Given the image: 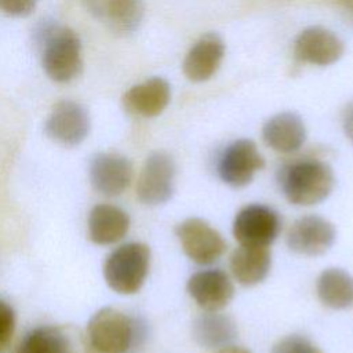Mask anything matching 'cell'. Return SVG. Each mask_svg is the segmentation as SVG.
<instances>
[{
	"instance_id": "14",
	"label": "cell",
	"mask_w": 353,
	"mask_h": 353,
	"mask_svg": "<svg viewBox=\"0 0 353 353\" xmlns=\"http://www.w3.org/2000/svg\"><path fill=\"white\" fill-rule=\"evenodd\" d=\"M190 298L205 312H219L229 305L234 287L221 269H204L193 273L186 284Z\"/></svg>"
},
{
	"instance_id": "6",
	"label": "cell",
	"mask_w": 353,
	"mask_h": 353,
	"mask_svg": "<svg viewBox=\"0 0 353 353\" xmlns=\"http://www.w3.org/2000/svg\"><path fill=\"white\" fill-rule=\"evenodd\" d=\"M175 234L186 256L197 265L216 262L226 250L222 234L201 218H188L176 225Z\"/></svg>"
},
{
	"instance_id": "21",
	"label": "cell",
	"mask_w": 353,
	"mask_h": 353,
	"mask_svg": "<svg viewBox=\"0 0 353 353\" xmlns=\"http://www.w3.org/2000/svg\"><path fill=\"white\" fill-rule=\"evenodd\" d=\"M316 292L323 305L331 309L353 306V276L339 268L323 270L316 283Z\"/></svg>"
},
{
	"instance_id": "9",
	"label": "cell",
	"mask_w": 353,
	"mask_h": 353,
	"mask_svg": "<svg viewBox=\"0 0 353 353\" xmlns=\"http://www.w3.org/2000/svg\"><path fill=\"white\" fill-rule=\"evenodd\" d=\"M44 131L50 139L63 146L81 143L90 132V116L79 102L63 99L54 105L50 112Z\"/></svg>"
},
{
	"instance_id": "18",
	"label": "cell",
	"mask_w": 353,
	"mask_h": 353,
	"mask_svg": "<svg viewBox=\"0 0 353 353\" xmlns=\"http://www.w3.org/2000/svg\"><path fill=\"white\" fill-rule=\"evenodd\" d=\"M88 237L92 243L108 245L120 241L130 229L128 214L113 204H97L87 219Z\"/></svg>"
},
{
	"instance_id": "29",
	"label": "cell",
	"mask_w": 353,
	"mask_h": 353,
	"mask_svg": "<svg viewBox=\"0 0 353 353\" xmlns=\"http://www.w3.org/2000/svg\"><path fill=\"white\" fill-rule=\"evenodd\" d=\"M334 1L341 7H343L345 10H349L350 12H353V0H334Z\"/></svg>"
},
{
	"instance_id": "12",
	"label": "cell",
	"mask_w": 353,
	"mask_h": 353,
	"mask_svg": "<svg viewBox=\"0 0 353 353\" xmlns=\"http://www.w3.org/2000/svg\"><path fill=\"white\" fill-rule=\"evenodd\" d=\"M90 181L94 189L103 196L121 194L132 181V163L120 153L101 152L90 161Z\"/></svg>"
},
{
	"instance_id": "20",
	"label": "cell",
	"mask_w": 353,
	"mask_h": 353,
	"mask_svg": "<svg viewBox=\"0 0 353 353\" xmlns=\"http://www.w3.org/2000/svg\"><path fill=\"white\" fill-rule=\"evenodd\" d=\"M194 341L207 349H221L237 336V325L234 320L223 313L207 312L197 316L193 321Z\"/></svg>"
},
{
	"instance_id": "2",
	"label": "cell",
	"mask_w": 353,
	"mask_h": 353,
	"mask_svg": "<svg viewBox=\"0 0 353 353\" xmlns=\"http://www.w3.org/2000/svg\"><path fill=\"white\" fill-rule=\"evenodd\" d=\"M277 183L291 204L314 205L331 194L335 176L328 163L317 157H301L279 168Z\"/></svg>"
},
{
	"instance_id": "7",
	"label": "cell",
	"mask_w": 353,
	"mask_h": 353,
	"mask_svg": "<svg viewBox=\"0 0 353 353\" xmlns=\"http://www.w3.org/2000/svg\"><path fill=\"white\" fill-rule=\"evenodd\" d=\"M265 167V160L254 141L241 138L229 143L219 154L216 171L229 186H247L258 171Z\"/></svg>"
},
{
	"instance_id": "4",
	"label": "cell",
	"mask_w": 353,
	"mask_h": 353,
	"mask_svg": "<svg viewBox=\"0 0 353 353\" xmlns=\"http://www.w3.org/2000/svg\"><path fill=\"white\" fill-rule=\"evenodd\" d=\"M149 265L150 248L146 244L125 243L108 255L103 277L113 291L131 295L142 288L149 273Z\"/></svg>"
},
{
	"instance_id": "19",
	"label": "cell",
	"mask_w": 353,
	"mask_h": 353,
	"mask_svg": "<svg viewBox=\"0 0 353 353\" xmlns=\"http://www.w3.org/2000/svg\"><path fill=\"white\" fill-rule=\"evenodd\" d=\"M272 255L268 247L240 245L230 256V270L236 281L251 287L262 283L270 270Z\"/></svg>"
},
{
	"instance_id": "26",
	"label": "cell",
	"mask_w": 353,
	"mask_h": 353,
	"mask_svg": "<svg viewBox=\"0 0 353 353\" xmlns=\"http://www.w3.org/2000/svg\"><path fill=\"white\" fill-rule=\"evenodd\" d=\"M85 10L102 23L105 22L113 0H80Z\"/></svg>"
},
{
	"instance_id": "23",
	"label": "cell",
	"mask_w": 353,
	"mask_h": 353,
	"mask_svg": "<svg viewBox=\"0 0 353 353\" xmlns=\"http://www.w3.org/2000/svg\"><path fill=\"white\" fill-rule=\"evenodd\" d=\"M272 353H323L310 339L302 335H288L276 342Z\"/></svg>"
},
{
	"instance_id": "28",
	"label": "cell",
	"mask_w": 353,
	"mask_h": 353,
	"mask_svg": "<svg viewBox=\"0 0 353 353\" xmlns=\"http://www.w3.org/2000/svg\"><path fill=\"white\" fill-rule=\"evenodd\" d=\"M216 353H251L248 349L243 346H236V345H226L221 349L216 350Z\"/></svg>"
},
{
	"instance_id": "17",
	"label": "cell",
	"mask_w": 353,
	"mask_h": 353,
	"mask_svg": "<svg viewBox=\"0 0 353 353\" xmlns=\"http://www.w3.org/2000/svg\"><path fill=\"white\" fill-rule=\"evenodd\" d=\"M265 143L279 153H294L306 139V127L301 116L294 112H281L270 117L262 127Z\"/></svg>"
},
{
	"instance_id": "1",
	"label": "cell",
	"mask_w": 353,
	"mask_h": 353,
	"mask_svg": "<svg viewBox=\"0 0 353 353\" xmlns=\"http://www.w3.org/2000/svg\"><path fill=\"white\" fill-rule=\"evenodd\" d=\"M33 37L41 50V66L51 80L68 83L80 74L81 43L73 29L54 19H43L36 25Z\"/></svg>"
},
{
	"instance_id": "5",
	"label": "cell",
	"mask_w": 353,
	"mask_h": 353,
	"mask_svg": "<svg viewBox=\"0 0 353 353\" xmlns=\"http://www.w3.org/2000/svg\"><path fill=\"white\" fill-rule=\"evenodd\" d=\"M176 167L171 154L163 150L150 153L137 182V197L142 204L159 205L167 203L175 189Z\"/></svg>"
},
{
	"instance_id": "11",
	"label": "cell",
	"mask_w": 353,
	"mask_h": 353,
	"mask_svg": "<svg viewBox=\"0 0 353 353\" xmlns=\"http://www.w3.org/2000/svg\"><path fill=\"white\" fill-rule=\"evenodd\" d=\"M15 353H91L80 332L58 325H40L21 339Z\"/></svg>"
},
{
	"instance_id": "24",
	"label": "cell",
	"mask_w": 353,
	"mask_h": 353,
	"mask_svg": "<svg viewBox=\"0 0 353 353\" xmlns=\"http://www.w3.org/2000/svg\"><path fill=\"white\" fill-rule=\"evenodd\" d=\"M15 330V313L10 303L0 299V353H4L12 339Z\"/></svg>"
},
{
	"instance_id": "13",
	"label": "cell",
	"mask_w": 353,
	"mask_h": 353,
	"mask_svg": "<svg viewBox=\"0 0 353 353\" xmlns=\"http://www.w3.org/2000/svg\"><path fill=\"white\" fill-rule=\"evenodd\" d=\"M342 40L330 29L323 26H309L303 29L294 43V55L303 63L328 66L343 55Z\"/></svg>"
},
{
	"instance_id": "10",
	"label": "cell",
	"mask_w": 353,
	"mask_h": 353,
	"mask_svg": "<svg viewBox=\"0 0 353 353\" xmlns=\"http://www.w3.org/2000/svg\"><path fill=\"white\" fill-rule=\"evenodd\" d=\"M336 237L334 225L320 215L298 218L287 232V245L291 251L307 256L327 252Z\"/></svg>"
},
{
	"instance_id": "22",
	"label": "cell",
	"mask_w": 353,
	"mask_h": 353,
	"mask_svg": "<svg viewBox=\"0 0 353 353\" xmlns=\"http://www.w3.org/2000/svg\"><path fill=\"white\" fill-rule=\"evenodd\" d=\"M143 18L142 0H113L105 25L114 33H132Z\"/></svg>"
},
{
	"instance_id": "27",
	"label": "cell",
	"mask_w": 353,
	"mask_h": 353,
	"mask_svg": "<svg viewBox=\"0 0 353 353\" xmlns=\"http://www.w3.org/2000/svg\"><path fill=\"white\" fill-rule=\"evenodd\" d=\"M342 125H343V131H345L346 137L353 143V101L350 103H347V106L343 110Z\"/></svg>"
},
{
	"instance_id": "3",
	"label": "cell",
	"mask_w": 353,
	"mask_h": 353,
	"mask_svg": "<svg viewBox=\"0 0 353 353\" xmlns=\"http://www.w3.org/2000/svg\"><path fill=\"white\" fill-rule=\"evenodd\" d=\"M143 338L142 325L114 307H102L87 324V341L98 353H128Z\"/></svg>"
},
{
	"instance_id": "15",
	"label": "cell",
	"mask_w": 353,
	"mask_h": 353,
	"mask_svg": "<svg viewBox=\"0 0 353 353\" xmlns=\"http://www.w3.org/2000/svg\"><path fill=\"white\" fill-rule=\"evenodd\" d=\"M223 55V40L216 33H205L188 51L182 65L183 73L190 81H205L219 69Z\"/></svg>"
},
{
	"instance_id": "8",
	"label": "cell",
	"mask_w": 353,
	"mask_h": 353,
	"mask_svg": "<svg viewBox=\"0 0 353 353\" xmlns=\"http://www.w3.org/2000/svg\"><path fill=\"white\" fill-rule=\"evenodd\" d=\"M281 228L279 214L265 204L243 207L233 221V236L240 245L269 247Z\"/></svg>"
},
{
	"instance_id": "25",
	"label": "cell",
	"mask_w": 353,
	"mask_h": 353,
	"mask_svg": "<svg viewBox=\"0 0 353 353\" xmlns=\"http://www.w3.org/2000/svg\"><path fill=\"white\" fill-rule=\"evenodd\" d=\"M37 4V0H0V11L11 17H26Z\"/></svg>"
},
{
	"instance_id": "16",
	"label": "cell",
	"mask_w": 353,
	"mask_h": 353,
	"mask_svg": "<svg viewBox=\"0 0 353 353\" xmlns=\"http://www.w3.org/2000/svg\"><path fill=\"white\" fill-rule=\"evenodd\" d=\"M170 98L171 87L168 81L163 77H150L125 91L123 105L135 116L154 117L167 108Z\"/></svg>"
}]
</instances>
